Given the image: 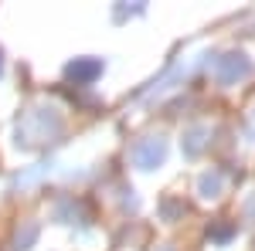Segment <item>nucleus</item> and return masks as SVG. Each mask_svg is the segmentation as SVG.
<instances>
[{
	"instance_id": "obj_1",
	"label": "nucleus",
	"mask_w": 255,
	"mask_h": 251,
	"mask_svg": "<svg viewBox=\"0 0 255 251\" xmlns=\"http://www.w3.org/2000/svg\"><path fill=\"white\" fill-rule=\"evenodd\" d=\"M61 133V116L55 109H27L17 119V143L20 146H41V143H51Z\"/></svg>"
},
{
	"instance_id": "obj_2",
	"label": "nucleus",
	"mask_w": 255,
	"mask_h": 251,
	"mask_svg": "<svg viewBox=\"0 0 255 251\" xmlns=\"http://www.w3.org/2000/svg\"><path fill=\"white\" fill-rule=\"evenodd\" d=\"M99 72H102V65L96 58H75L68 61V68H65V75L72 78L75 85H89V82H96Z\"/></svg>"
},
{
	"instance_id": "obj_3",
	"label": "nucleus",
	"mask_w": 255,
	"mask_h": 251,
	"mask_svg": "<svg viewBox=\"0 0 255 251\" xmlns=\"http://www.w3.org/2000/svg\"><path fill=\"white\" fill-rule=\"evenodd\" d=\"M34 238H38V224H34V221H27V224H24V231H17V238H14L17 251L31 248V245H34Z\"/></svg>"
},
{
	"instance_id": "obj_4",
	"label": "nucleus",
	"mask_w": 255,
	"mask_h": 251,
	"mask_svg": "<svg viewBox=\"0 0 255 251\" xmlns=\"http://www.w3.org/2000/svg\"><path fill=\"white\" fill-rule=\"evenodd\" d=\"M0 72H3V61H0Z\"/></svg>"
}]
</instances>
